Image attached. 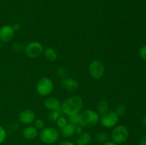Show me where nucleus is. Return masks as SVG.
Masks as SVG:
<instances>
[{
    "label": "nucleus",
    "instance_id": "32",
    "mask_svg": "<svg viewBox=\"0 0 146 145\" xmlns=\"http://www.w3.org/2000/svg\"><path fill=\"white\" fill-rule=\"evenodd\" d=\"M101 145H118V144L114 143V142H112V141H108V142H105V143L102 144Z\"/></svg>",
    "mask_w": 146,
    "mask_h": 145
},
{
    "label": "nucleus",
    "instance_id": "22",
    "mask_svg": "<svg viewBox=\"0 0 146 145\" xmlns=\"http://www.w3.org/2000/svg\"><path fill=\"white\" fill-rule=\"evenodd\" d=\"M34 126L38 130H41L45 127V122L41 119H36L34 122Z\"/></svg>",
    "mask_w": 146,
    "mask_h": 145
},
{
    "label": "nucleus",
    "instance_id": "26",
    "mask_svg": "<svg viewBox=\"0 0 146 145\" xmlns=\"http://www.w3.org/2000/svg\"><path fill=\"white\" fill-rule=\"evenodd\" d=\"M7 132L4 128L0 125V145L2 144L7 139Z\"/></svg>",
    "mask_w": 146,
    "mask_h": 145
},
{
    "label": "nucleus",
    "instance_id": "4",
    "mask_svg": "<svg viewBox=\"0 0 146 145\" xmlns=\"http://www.w3.org/2000/svg\"><path fill=\"white\" fill-rule=\"evenodd\" d=\"M128 136H129V131L126 127L123 125L114 127L110 134L111 141L117 144H122L125 143Z\"/></svg>",
    "mask_w": 146,
    "mask_h": 145
},
{
    "label": "nucleus",
    "instance_id": "12",
    "mask_svg": "<svg viewBox=\"0 0 146 145\" xmlns=\"http://www.w3.org/2000/svg\"><path fill=\"white\" fill-rule=\"evenodd\" d=\"M61 85L66 91L70 92H74L78 89V82L72 78H65L62 80Z\"/></svg>",
    "mask_w": 146,
    "mask_h": 145
},
{
    "label": "nucleus",
    "instance_id": "1",
    "mask_svg": "<svg viewBox=\"0 0 146 145\" xmlns=\"http://www.w3.org/2000/svg\"><path fill=\"white\" fill-rule=\"evenodd\" d=\"M84 106L83 99L78 95H73L66 98L61 104V112L68 117L78 114Z\"/></svg>",
    "mask_w": 146,
    "mask_h": 145
},
{
    "label": "nucleus",
    "instance_id": "19",
    "mask_svg": "<svg viewBox=\"0 0 146 145\" xmlns=\"http://www.w3.org/2000/svg\"><path fill=\"white\" fill-rule=\"evenodd\" d=\"M60 111H49V113L48 114V119L51 122H56L57 119L61 116Z\"/></svg>",
    "mask_w": 146,
    "mask_h": 145
},
{
    "label": "nucleus",
    "instance_id": "31",
    "mask_svg": "<svg viewBox=\"0 0 146 145\" xmlns=\"http://www.w3.org/2000/svg\"><path fill=\"white\" fill-rule=\"evenodd\" d=\"M83 132H84L83 127L81 125H77V126H76V134H77L78 135L82 133Z\"/></svg>",
    "mask_w": 146,
    "mask_h": 145
},
{
    "label": "nucleus",
    "instance_id": "25",
    "mask_svg": "<svg viewBox=\"0 0 146 145\" xmlns=\"http://www.w3.org/2000/svg\"><path fill=\"white\" fill-rule=\"evenodd\" d=\"M11 48H12V49L14 50V51H17V52H21V51H24V45L20 42H15L12 44Z\"/></svg>",
    "mask_w": 146,
    "mask_h": 145
},
{
    "label": "nucleus",
    "instance_id": "33",
    "mask_svg": "<svg viewBox=\"0 0 146 145\" xmlns=\"http://www.w3.org/2000/svg\"><path fill=\"white\" fill-rule=\"evenodd\" d=\"M142 125L144 127H146V116L142 120Z\"/></svg>",
    "mask_w": 146,
    "mask_h": 145
},
{
    "label": "nucleus",
    "instance_id": "20",
    "mask_svg": "<svg viewBox=\"0 0 146 145\" xmlns=\"http://www.w3.org/2000/svg\"><path fill=\"white\" fill-rule=\"evenodd\" d=\"M114 112L118 117L123 116L126 112V107L123 104H120V105H117Z\"/></svg>",
    "mask_w": 146,
    "mask_h": 145
},
{
    "label": "nucleus",
    "instance_id": "5",
    "mask_svg": "<svg viewBox=\"0 0 146 145\" xmlns=\"http://www.w3.org/2000/svg\"><path fill=\"white\" fill-rule=\"evenodd\" d=\"M36 90L38 95L46 97L49 95L54 90V82L49 78L44 77L41 78L37 82L36 85Z\"/></svg>",
    "mask_w": 146,
    "mask_h": 145
},
{
    "label": "nucleus",
    "instance_id": "18",
    "mask_svg": "<svg viewBox=\"0 0 146 145\" xmlns=\"http://www.w3.org/2000/svg\"><path fill=\"white\" fill-rule=\"evenodd\" d=\"M96 141L100 144H104L109 141L110 135L106 132H99L95 136Z\"/></svg>",
    "mask_w": 146,
    "mask_h": 145
},
{
    "label": "nucleus",
    "instance_id": "34",
    "mask_svg": "<svg viewBox=\"0 0 146 145\" xmlns=\"http://www.w3.org/2000/svg\"><path fill=\"white\" fill-rule=\"evenodd\" d=\"M1 41H0V50H1Z\"/></svg>",
    "mask_w": 146,
    "mask_h": 145
},
{
    "label": "nucleus",
    "instance_id": "10",
    "mask_svg": "<svg viewBox=\"0 0 146 145\" xmlns=\"http://www.w3.org/2000/svg\"><path fill=\"white\" fill-rule=\"evenodd\" d=\"M15 31L10 25H4L0 27V41L8 43L14 38Z\"/></svg>",
    "mask_w": 146,
    "mask_h": 145
},
{
    "label": "nucleus",
    "instance_id": "14",
    "mask_svg": "<svg viewBox=\"0 0 146 145\" xmlns=\"http://www.w3.org/2000/svg\"><path fill=\"white\" fill-rule=\"evenodd\" d=\"M91 134L88 132H83L76 139V145H88L91 142Z\"/></svg>",
    "mask_w": 146,
    "mask_h": 145
},
{
    "label": "nucleus",
    "instance_id": "21",
    "mask_svg": "<svg viewBox=\"0 0 146 145\" xmlns=\"http://www.w3.org/2000/svg\"><path fill=\"white\" fill-rule=\"evenodd\" d=\"M78 114H76V115H71V116L68 117L69 123L72 124L74 126L79 125V117H78Z\"/></svg>",
    "mask_w": 146,
    "mask_h": 145
},
{
    "label": "nucleus",
    "instance_id": "24",
    "mask_svg": "<svg viewBox=\"0 0 146 145\" xmlns=\"http://www.w3.org/2000/svg\"><path fill=\"white\" fill-rule=\"evenodd\" d=\"M56 122L57 126H58V127L59 128V129H61V128H63L64 126H66V125L68 124L67 119H66L64 117L62 116H60L59 118L57 119V121Z\"/></svg>",
    "mask_w": 146,
    "mask_h": 145
},
{
    "label": "nucleus",
    "instance_id": "2",
    "mask_svg": "<svg viewBox=\"0 0 146 145\" xmlns=\"http://www.w3.org/2000/svg\"><path fill=\"white\" fill-rule=\"evenodd\" d=\"M79 125L84 128H91L96 126L100 120V115L94 109H86L80 112Z\"/></svg>",
    "mask_w": 146,
    "mask_h": 145
},
{
    "label": "nucleus",
    "instance_id": "30",
    "mask_svg": "<svg viewBox=\"0 0 146 145\" xmlns=\"http://www.w3.org/2000/svg\"><path fill=\"white\" fill-rule=\"evenodd\" d=\"M11 26H12L13 29H14V31H19V30L21 28V25L20 24H19V23H15V24H13Z\"/></svg>",
    "mask_w": 146,
    "mask_h": 145
},
{
    "label": "nucleus",
    "instance_id": "11",
    "mask_svg": "<svg viewBox=\"0 0 146 145\" xmlns=\"http://www.w3.org/2000/svg\"><path fill=\"white\" fill-rule=\"evenodd\" d=\"M44 105L49 111H60L61 103L57 98L54 97H48L44 101Z\"/></svg>",
    "mask_w": 146,
    "mask_h": 145
},
{
    "label": "nucleus",
    "instance_id": "15",
    "mask_svg": "<svg viewBox=\"0 0 146 145\" xmlns=\"http://www.w3.org/2000/svg\"><path fill=\"white\" fill-rule=\"evenodd\" d=\"M60 129H61V135L65 138L71 137L76 134V126L71 123H68L66 126Z\"/></svg>",
    "mask_w": 146,
    "mask_h": 145
},
{
    "label": "nucleus",
    "instance_id": "23",
    "mask_svg": "<svg viewBox=\"0 0 146 145\" xmlns=\"http://www.w3.org/2000/svg\"><path fill=\"white\" fill-rule=\"evenodd\" d=\"M56 74L59 78L62 79L66 78V71L63 66H58L56 68Z\"/></svg>",
    "mask_w": 146,
    "mask_h": 145
},
{
    "label": "nucleus",
    "instance_id": "29",
    "mask_svg": "<svg viewBox=\"0 0 146 145\" xmlns=\"http://www.w3.org/2000/svg\"><path fill=\"white\" fill-rule=\"evenodd\" d=\"M138 145H146V134L141 136L138 142Z\"/></svg>",
    "mask_w": 146,
    "mask_h": 145
},
{
    "label": "nucleus",
    "instance_id": "3",
    "mask_svg": "<svg viewBox=\"0 0 146 145\" xmlns=\"http://www.w3.org/2000/svg\"><path fill=\"white\" fill-rule=\"evenodd\" d=\"M40 140L44 144L47 145H51L56 143L60 137V134L56 128L51 127H47L40 131Z\"/></svg>",
    "mask_w": 146,
    "mask_h": 145
},
{
    "label": "nucleus",
    "instance_id": "28",
    "mask_svg": "<svg viewBox=\"0 0 146 145\" xmlns=\"http://www.w3.org/2000/svg\"><path fill=\"white\" fill-rule=\"evenodd\" d=\"M57 145H76L75 143L68 140H64L60 142Z\"/></svg>",
    "mask_w": 146,
    "mask_h": 145
},
{
    "label": "nucleus",
    "instance_id": "13",
    "mask_svg": "<svg viewBox=\"0 0 146 145\" xmlns=\"http://www.w3.org/2000/svg\"><path fill=\"white\" fill-rule=\"evenodd\" d=\"M38 135V130L34 126L29 125L22 131V136L27 140H32L36 138Z\"/></svg>",
    "mask_w": 146,
    "mask_h": 145
},
{
    "label": "nucleus",
    "instance_id": "17",
    "mask_svg": "<svg viewBox=\"0 0 146 145\" xmlns=\"http://www.w3.org/2000/svg\"><path fill=\"white\" fill-rule=\"evenodd\" d=\"M44 57L46 60H48V61H51V62H54L57 59V53L55 51V49L51 47H48L46 48L45 50H44Z\"/></svg>",
    "mask_w": 146,
    "mask_h": 145
},
{
    "label": "nucleus",
    "instance_id": "9",
    "mask_svg": "<svg viewBox=\"0 0 146 145\" xmlns=\"http://www.w3.org/2000/svg\"><path fill=\"white\" fill-rule=\"evenodd\" d=\"M19 121L24 125H29L32 124L36 119L35 113L33 110L29 109H25L21 111L19 114Z\"/></svg>",
    "mask_w": 146,
    "mask_h": 145
},
{
    "label": "nucleus",
    "instance_id": "7",
    "mask_svg": "<svg viewBox=\"0 0 146 145\" xmlns=\"http://www.w3.org/2000/svg\"><path fill=\"white\" fill-rule=\"evenodd\" d=\"M25 54L31 58H36L44 53L42 44L38 41H31L24 46Z\"/></svg>",
    "mask_w": 146,
    "mask_h": 145
},
{
    "label": "nucleus",
    "instance_id": "8",
    "mask_svg": "<svg viewBox=\"0 0 146 145\" xmlns=\"http://www.w3.org/2000/svg\"><path fill=\"white\" fill-rule=\"evenodd\" d=\"M119 117L115 114L114 111L108 110L106 113L101 115L99 122L101 125L106 128H113L118 124Z\"/></svg>",
    "mask_w": 146,
    "mask_h": 145
},
{
    "label": "nucleus",
    "instance_id": "27",
    "mask_svg": "<svg viewBox=\"0 0 146 145\" xmlns=\"http://www.w3.org/2000/svg\"><path fill=\"white\" fill-rule=\"evenodd\" d=\"M139 55L143 60L146 61V44L143 45L139 50Z\"/></svg>",
    "mask_w": 146,
    "mask_h": 145
},
{
    "label": "nucleus",
    "instance_id": "16",
    "mask_svg": "<svg viewBox=\"0 0 146 145\" xmlns=\"http://www.w3.org/2000/svg\"><path fill=\"white\" fill-rule=\"evenodd\" d=\"M109 109V104L108 102L105 99H101L96 104V112L99 115H103L108 112Z\"/></svg>",
    "mask_w": 146,
    "mask_h": 145
},
{
    "label": "nucleus",
    "instance_id": "6",
    "mask_svg": "<svg viewBox=\"0 0 146 145\" xmlns=\"http://www.w3.org/2000/svg\"><path fill=\"white\" fill-rule=\"evenodd\" d=\"M88 72L94 80H100L105 73V65L99 60H94L88 66Z\"/></svg>",
    "mask_w": 146,
    "mask_h": 145
}]
</instances>
